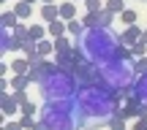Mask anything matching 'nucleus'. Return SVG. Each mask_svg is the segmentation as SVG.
Instances as JSON below:
<instances>
[{
	"mask_svg": "<svg viewBox=\"0 0 147 130\" xmlns=\"http://www.w3.org/2000/svg\"><path fill=\"white\" fill-rule=\"evenodd\" d=\"M120 25H125V27L136 25V11H134V8H125V11L120 14Z\"/></svg>",
	"mask_w": 147,
	"mask_h": 130,
	"instance_id": "6ab92c4d",
	"label": "nucleus"
},
{
	"mask_svg": "<svg viewBox=\"0 0 147 130\" xmlns=\"http://www.w3.org/2000/svg\"><path fill=\"white\" fill-rule=\"evenodd\" d=\"M144 52H147V46L142 41L136 43V46H131V54H134V60H139V57H144Z\"/></svg>",
	"mask_w": 147,
	"mask_h": 130,
	"instance_id": "bb28decb",
	"label": "nucleus"
},
{
	"mask_svg": "<svg viewBox=\"0 0 147 130\" xmlns=\"http://www.w3.org/2000/svg\"><path fill=\"white\" fill-rule=\"evenodd\" d=\"M30 68H33V63L27 57H16L14 63H11V73H14V76H27Z\"/></svg>",
	"mask_w": 147,
	"mask_h": 130,
	"instance_id": "9b49d317",
	"label": "nucleus"
},
{
	"mask_svg": "<svg viewBox=\"0 0 147 130\" xmlns=\"http://www.w3.org/2000/svg\"><path fill=\"white\" fill-rule=\"evenodd\" d=\"M27 3H41V0H27Z\"/></svg>",
	"mask_w": 147,
	"mask_h": 130,
	"instance_id": "f704fd0d",
	"label": "nucleus"
},
{
	"mask_svg": "<svg viewBox=\"0 0 147 130\" xmlns=\"http://www.w3.org/2000/svg\"><path fill=\"white\" fill-rule=\"evenodd\" d=\"M36 46H38V57H41V60H47L49 54L55 52V41H47V38H44V41H38Z\"/></svg>",
	"mask_w": 147,
	"mask_h": 130,
	"instance_id": "f3484780",
	"label": "nucleus"
},
{
	"mask_svg": "<svg viewBox=\"0 0 147 130\" xmlns=\"http://www.w3.org/2000/svg\"><path fill=\"white\" fill-rule=\"evenodd\" d=\"M134 130H147V119H136V125H134Z\"/></svg>",
	"mask_w": 147,
	"mask_h": 130,
	"instance_id": "2f4dec72",
	"label": "nucleus"
},
{
	"mask_svg": "<svg viewBox=\"0 0 147 130\" xmlns=\"http://www.w3.org/2000/svg\"><path fill=\"white\" fill-rule=\"evenodd\" d=\"M14 100H16V103H27V92H25V89H16V92H14Z\"/></svg>",
	"mask_w": 147,
	"mask_h": 130,
	"instance_id": "c756f323",
	"label": "nucleus"
},
{
	"mask_svg": "<svg viewBox=\"0 0 147 130\" xmlns=\"http://www.w3.org/2000/svg\"><path fill=\"white\" fill-rule=\"evenodd\" d=\"M84 5H87V14H101L104 11V3L101 0H84Z\"/></svg>",
	"mask_w": 147,
	"mask_h": 130,
	"instance_id": "5701e85b",
	"label": "nucleus"
},
{
	"mask_svg": "<svg viewBox=\"0 0 147 130\" xmlns=\"http://www.w3.org/2000/svg\"><path fill=\"white\" fill-rule=\"evenodd\" d=\"M142 3H147V0H142Z\"/></svg>",
	"mask_w": 147,
	"mask_h": 130,
	"instance_id": "4c0bfd02",
	"label": "nucleus"
},
{
	"mask_svg": "<svg viewBox=\"0 0 147 130\" xmlns=\"http://www.w3.org/2000/svg\"><path fill=\"white\" fill-rule=\"evenodd\" d=\"M36 111H41V109H38V106L33 103V100H27V103H22V114H27V117H33V114H36Z\"/></svg>",
	"mask_w": 147,
	"mask_h": 130,
	"instance_id": "a878e982",
	"label": "nucleus"
},
{
	"mask_svg": "<svg viewBox=\"0 0 147 130\" xmlns=\"http://www.w3.org/2000/svg\"><path fill=\"white\" fill-rule=\"evenodd\" d=\"M3 130H22V122H5Z\"/></svg>",
	"mask_w": 147,
	"mask_h": 130,
	"instance_id": "7c9ffc66",
	"label": "nucleus"
},
{
	"mask_svg": "<svg viewBox=\"0 0 147 130\" xmlns=\"http://www.w3.org/2000/svg\"><path fill=\"white\" fill-rule=\"evenodd\" d=\"M142 27H139V25H131V27H125V30H123L120 33V46H128V49H131V46H136V43H139V38H142Z\"/></svg>",
	"mask_w": 147,
	"mask_h": 130,
	"instance_id": "0eeeda50",
	"label": "nucleus"
},
{
	"mask_svg": "<svg viewBox=\"0 0 147 130\" xmlns=\"http://www.w3.org/2000/svg\"><path fill=\"white\" fill-rule=\"evenodd\" d=\"M139 41H142V43H144V46H147V30L142 33V38H139Z\"/></svg>",
	"mask_w": 147,
	"mask_h": 130,
	"instance_id": "72a5a7b5",
	"label": "nucleus"
},
{
	"mask_svg": "<svg viewBox=\"0 0 147 130\" xmlns=\"http://www.w3.org/2000/svg\"><path fill=\"white\" fill-rule=\"evenodd\" d=\"M76 103V125L79 130H95L101 125H109V119L120 109V92L109 87H82L74 95Z\"/></svg>",
	"mask_w": 147,
	"mask_h": 130,
	"instance_id": "f257e3e1",
	"label": "nucleus"
},
{
	"mask_svg": "<svg viewBox=\"0 0 147 130\" xmlns=\"http://www.w3.org/2000/svg\"><path fill=\"white\" fill-rule=\"evenodd\" d=\"M33 130H47V127H44V125H41V122H38V119H36V125H33Z\"/></svg>",
	"mask_w": 147,
	"mask_h": 130,
	"instance_id": "473e14b6",
	"label": "nucleus"
},
{
	"mask_svg": "<svg viewBox=\"0 0 147 130\" xmlns=\"http://www.w3.org/2000/svg\"><path fill=\"white\" fill-rule=\"evenodd\" d=\"M76 49L82 52V57L87 63L104 65V63L117 57V52H120V35H115L112 27H90L76 41Z\"/></svg>",
	"mask_w": 147,
	"mask_h": 130,
	"instance_id": "f03ea898",
	"label": "nucleus"
},
{
	"mask_svg": "<svg viewBox=\"0 0 147 130\" xmlns=\"http://www.w3.org/2000/svg\"><path fill=\"white\" fill-rule=\"evenodd\" d=\"M38 89H41L44 100H71L79 92V84H76L74 71H68V68H55L49 76L41 79Z\"/></svg>",
	"mask_w": 147,
	"mask_h": 130,
	"instance_id": "39448f33",
	"label": "nucleus"
},
{
	"mask_svg": "<svg viewBox=\"0 0 147 130\" xmlns=\"http://www.w3.org/2000/svg\"><path fill=\"white\" fill-rule=\"evenodd\" d=\"M101 68V79H104V84L109 89H115V92H123V89H131L134 81H136V65H134V54L128 46H120V52H117L115 60H109V63L98 65Z\"/></svg>",
	"mask_w": 147,
	"mask_h": 130,
	"instance_id": "7ed1b4c3",
	"label": "nucleus"
},
{
	"mask_svg": "<svg viewBox=\"0 0 147 130\" xmlns=\"http://www.w3.org/2000/svg\"><path fill=\"white\" fill-rule=\"evenodd\" d=\"M38 14H41V19L47 22V25H52V22L60 19V5H55V3H44Z\"/></svg>",
	"mask_w": 147,
	"mask_h": 130,
	"instance_id": "9d476101",
	"label": "nucleus"
},
{
	"mask_svg": "<svg viewBox=\"0 0 147 130\" xmlns=\"http://www.w3.org/2000/svg\"><path fill=\"white\" fill-rule=\"evenodd\" d=\"M134 65H136V73H147V57L134 60Z\"/></svg>",
	"mask_w": 147,
	"mask_h": 130,
	"instance_id": "cd10ccee",
	"label": "nucleus"
},
{
	"mask_svg": "<svg viewBox=\"0 0 147 130\" xmlns=\"http://www.w3.org/2000/svg\"><path fill=\"white\" fill-rule=\"evenodd\" d=\"M47 33H49V38H63L68 33V22H63V19L52 22V25H47Z\"/></svg>",
	"mask_w": 147,
	"mask_h": 130,
	"instance_id": "f8f14e48",
	"label": "nucleus"
},
{
	"mask_svg": "<svg viewBox=\"0 0 147 130\" xmlns=\"http://www.w3.org/2000/svg\"><path fill=\"white\" fill-rule=\"evenodd\" d=\"M112 19H115V14L104 8V11L98 14V27H109V25H112Z\"/></svg>",
	"mask_w": 147,
	"mask_h": 130,
	"instance_id": "4be33fe9",
	"label": "nucleus"
},
{
	"mask_svg": "<svg viewBox=\"0 0 147 130\" xmlns=\"http://www.w3.org/2000/svg\"><path fill=\"white\" fill-rule=\"evenodd\" d=\"M60 19L63 22H74L76 19V3H63L60 5Z\"/></svg>",
	"mask_w": 147,
	"mask_h": 130,
	"instance_id": "2eb2a0df",
	"label": "nucleus"
},
{
	"mask_svg": "<svg viewBox=\"0 0 147 130\" xmlns=\"http://www.w3.org/2000/svg\"><path fill=\"white\" fill-rule=\"evenodd\" d=\"M131 89H134V95L139 98V103H142V106H147V73H139Z\"/></svg>",
	"mask_w": 147,
	"mask_h": 130,
	"instance_id": "1a4fd4ad",
	"label": "nucleus"
},
{
	"mask_svg": "<svg viewBox=\"0 0 147 130\" xmlns=\"http://www.w3.org/2000/svg\"><path fill=\"white\" fill-rule=\"evenodd\" d=\"M14 49H22L19 43H16V38H14V30L0 27V54H8V52H14Z\"/></svg>",
	"mask_w": 147,
	"mask_h": 130,
	"instance_id": "6e6552de",
	"label": "nucleus"
},
{
	"mask_svg": "<svg viewBox=\"0 0 147 130\" xmlns=\"http://www.w3.org/2000/svg\"><path fill=\"white\" fill-rule=\"evenodd\" d=\"M22 127H25V130H33V125H36V119H33V117H27V114H22Z\"/></svg>",
	"mask_w": 147,
	"mask_h": 130,
	"instance_id": "c85d7f7f",
	"label": "nucleus"
},
{
	"mask_svg": "<svg viewBox=\"0 0 147 130\" xmlns=\"http://www.w3.org/2000/svg\"><path fill=\"white\" fill-rule=\"evenodd\" d=\"M71 3H79V0H71ZM82 3H84V0H82Z\"/></svg>",
	"mask_w": 147,
	"mask_h": 130,
	"instance_id": "e433bc0d",
	"label": "nucleus"
},
{
	"mask_svg": "<svg viewBox=\"0 0 147 130\" xmlns=\"http://www.w3.org/2000/svg\"><path fill=\"white\" fill-rule=\"evenodd\" d=\"M0 111H3V117H14L16 111H22V106L14 100L8 89H0Z\"/></svg>",
	"mask_w": 147,
	"mask_h": 130,
	"instance_id": "423d86ee",
	"label": "nucleus"
},
{
	"mask_svg": "<svg viewBox=\"0 0 147 130\" xmlns=\"http://www.w3.org/2000/svg\"><path fill=\"white\" fill-rule=\"evenodd\" d=\"M47 35H49L47 27H41V25H33V27H30V41H36V43H38V41H44Z\"/></svg>",
	"mask_w": 147,
	"mask_h": 130,
	"instance_id": "aec40b11",
	"label": "nucleus"
},
{
	"mask_svg": "<svg viewBox=\"0 0 147 130\" xmlns=\"http://www.w3.org/2000/svg\"><path fill=\"white\" fill-rule=\"evenodd\" d=\"M109 130H125V119H123V117H112L109 119Z\"/></svg>",
	"mask_w": 147,
	"mask_h": 130,
	"instance_id": "393cba45",
	"label": "nucleus"
},
{
	"mask_svg": "<svg viewBox=\"0 0 147 130\" xmlns=\"http://www.w3.org/2000/svg\"><path fill=\"white\" fill-rule=\"evenodd\" d=\"M41 3H55V0H41Z\"/></svg>",
	"mask_w": 147,
	"mask_h": 130,
	"instance_id": "c9c22d12",
	"label": "nucleus"
},
{
	"mask_svg": "<svg viewBox=\"0 0 147 130\" xmlns=\"http://www.w3.org/2000/svg\"><path fill=\"white\" fill-rule=\"evenodd\" d=\"M0 27H5V30L19 27V16H16L14 11H3V16H0Z\"/></svg>",
	"mask_w": 147,
	"mask_h": 130,
	"instance_id": "4468645a",
	"label": "nucleus"
},
{
	"mask_svg": "<svg viewBox=\"0 0 147 130\" xmlns=\"http://www.w3.org/2000/svg\"><path fill=\"white\" fill-rule=\"evenodd\" d=\"M30 76H14V79H11V89H14V92H16V89H25V87H30Z\"/></svg>",
	"mask_w": 147,
	"mask_h": 130,
	"instance_id": "412c9836",
	"label": "nucleus"
},
{
	"mask_svg": "<svg viewBox=\"0 0 147 130\" xmlns=\"http://www.w3.org/2000/svg\"><path fill=\"white\" fill-rule=\"evenodd\" d=\"M14 11L16 16H19V19H30L33 16V3H27V0H19V3H14Z\"/></svg>",
	"mask_w": 147,
	"mask_h": 130,
	"instance_id": "ddd939ff",
	"label": "nucleus"
},
{
	"mask_svg": "<svg viewBox=\"0 0 147 130\" xmlns=\"http://www.w3.org/2000/svg\"><path fill=\"white\" fill-rule=\"evenodd\" d=\"M82 25L87 27V30H90V27H98V14H84L82 16Z\"/></svg>",
	"mask_w": 147,
	"mask_h": 130,
	"instance_id": "b1692460",
	"label": "nucleus"
},
{
	"mask_svg": "<svg viewBox=\"0 0 147 130\" xmlns=\"http://www.w3.org/2000/svg\"><path fill=\"white\" fill-rule=\"evenodd\" d=\"M74 46H76V41H71V35L55 38V52H71Z\"/></svg>",
	"mask_w": 147,
	"mask_h": 130,
	"instance_id": "dca6fc26",
	"label": "nucleus"
},
{
	"mask_svg": "<svg viewBox=\"0 0 147 130\" xmlns=\"http://www.w3.org/2000/svg\"><path fill=\"white\" fill-rule=\"evenodd\" d=\"M38 122L47 130H79L74 98L71 100H44L41 111H38Z\"/></svg>",
	"mask_w": 147,
	"mask_h": 130,
	"instance_id": "20e7f679",
	"label": "nucleus"
},
{
	"mask_svg": "<svg viewBox=\"0 0 147 130\" xmlns=\"http://www.w3.org/2000/svg\"><path fill=\"white\" fill-rule=\"evenodd\" d=\"M104 8L112 14H123L125 11V0H104Z\"/></svg>",
	"mask_w": 147,
	"mask_h": 130,
	"instance_id": "a211bd4d",
	"label": "nucleus"
}]
</instances>
